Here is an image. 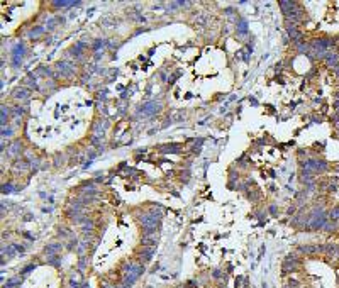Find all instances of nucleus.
<instances>
[{
    "label": "nucleus",
    "instance_id": "obj_7",
    "mask_svg": "<svg viewBox=\"0 0 339 288\" xmlns=\"http://www.w3.org/2000/svg\"><path fill=\"white\" fill-rule=\"evenodd\" d=\"M19 281H20V278H12L9 281V285H7V288H15L17 285H19Z\"/></svg>",
    "mask_w": 339,
    "mask_h": 288
},
{
    "label": "nucleus",
    "instance_id": "obj_3",
    "mask_svg": "<svg viewBox=\"0 0 339 288\" xmlns=\"http://www.w3.org/2000/svg\"><path fill=\"white\" fill-rule=\"evenodd\" d=\"M238 32H239L241 36L248 32V24H246V20H241V22H239V26H238Z\"/></svg>",
    "mask_w": 339,
    "mask_h": 288
},
{
    "label": "nucleus",
    "instance_id": "obj_4",
    "mask_svg": "<svg viewBox=\"0 0 339 288\" xmlns=\"http://www.w3.org/2000/svg\"><path fill=\"white\" fill-rule=\"evenodd\" d=\"M27 97H29V93H27V90H24V88H22V90H15V99H22V100H24V99H27Z\"/></svg>",
    "mask_w": 339,
    "mask_h": 288
},
{
    "label": "nucleus",
    "instance_id": "obj_5",
    "mask_svg": "<svg viewBox=\"0 0 339 288\" xmlns=\"http://www.w3.org/2000/svg\"><path fill=\"white\" fill-rule=\"evenodd\" d=\"M61 249V244L58 242V244H51V246H48L46 248V253H56V251H60Z\"/></svg>",
    "mask_w": 339,
    "mask_h": 288
},
{
    "label": "nucleus",
    "instance_id": "obj_6",
    "mask_svg": "<svg viewBox=\"0 0 339 288\" xmlns=\"http://www.w3.org/2000/svg\"><path fill=\"white\" fill-rule=\"evenodd\" d=\"M42 31H44L42 27H36V29H32V31L29 32V36H31V37H38V36H39Z\"/></svg>",
    "mask_w": 339,
    "mask_h": 288
},
{
    "label": "nucleus",
    "instance_id": "obj_1",
    "mask_svg": "<svg viewBox=\"0 0 339 288\" xmlns=\"http://www.w3.org/2000/svg\"><path fill=\"white\" fill-rule=\"evenodd\" d=\"M158 110H160V103H156V102H148V103L142 105L141 112H142L144 115H153V114H156Z\"/></svg>",
    "mask_w": 339,
    "mask_h": 288
},
{
    "label": "nucleus",
    "instance_id": "obj_11",
    "mask_svg": "<svg viewBox=\"0 0 339 288\" xmlns=\"http://www.w3.org/2000/svg\"><path fill=\"white\" fill-rule=\"evenodd\" d=\"M32 268H36V266H32V264H29V266H26V269H24V273H29V271H32Z\"/></svg>",
    "mask_w": 339,
    "mask_h": 288
},
{
    "label": "nucleus",
    "instance_id": "obj_9",
    "mask_svg": "<svg viewBox=\"0 0 339 288\" xmlns=\"http://www.w3.org/2000/svg\"><path fill=\"white\" fill-rule=\"evenodd\" d=\"M10 132H12L10 129H5V127H3V129H2V136H3V137H5V136H10Z\"/></svg>",
    "mask_w": 339,
    "mask_h": 288
},
{
    "label": "nucleus",
    "instance_id": "obj_12",
    "mask_svg": "<svg viewBox=\"0 0 339 288\" xmlns=\"http://www.w3.org/2000/svg\"><path fill=\"white\" fill-rule=\"evenodd\" d=\"M270 212L271 214H276V207H270Z\"/></svg>",
    "mask_w": 339,
    "mask_h": 288
},
{
    "label": "nucleus",
    "instance_id": "obj_8",
    "mask_svg": "<svg viewBox=\"0 0 339 288\" xmlns=\"http://www.w3.org/2000/svg\"><path fill=\"white\" fill-rule=\"evenodd\" d=\"M2 192H3V193H10V192H14V190H12V185H10V183H9V185H3Z\"/></svg>",
    "mask_w": 339,
    "mask_h": 288
},
{
    "label": "nucleus",
    "instance_id": "obj_2",
    "mask_svg": "<svg viewBox=\"0 0 339 288\" xmlns=\"http://www.w3.org/2000/svg\"><path fill=\"white\" fill-rule=\"evenodd\" d=\"M58 70L60 71H63L65 75H70L71 71H73V68H71L68 63H58Z\"/></svg>",
    "mask_w": 339,
    "mask_h": 288
},
{
    "label": "nucleus",
    "instance_id": "obj_10",
    "mask_svg": "<svg viewBox=\"0 0 339 288\" xmlns=\"http://www.w3.org/2000/svg\"><path fill=\"white\" fill-rule=\"evenodd\" d=\"M100 46H104V41H97V42H95V46H93V49H99Z\"/></svg>",
    "mask_w": 339,
    "mask_h": 288
}]
</instances>
